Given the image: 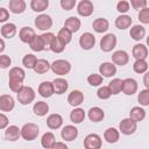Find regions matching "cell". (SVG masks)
I'll return each instance as SVG.
<instances>
[{
	"label": "cell",
	"instance_id": "obj_19",
	"mask_svg": "<svg viewBox=\"0 0 149 149\" xmlns=\"http://www.w3.org/2000/svg\"><path fill=\"white\" fill-rule=\"evenodd\" d=\"M63 125V118L58 113H52L47 118V126L50 129H58Z\"/></svg>",
	"mask_w": 149,
	"mask_h": 149
},
{
	"label": "cell",
	"instance_id": "obj_49",
	"mask_svg": "<svg viewBox=\"0 0 149 149\" xmlns=\"http://www.w3.org/2000/svg\"><path fill=\"white\" fill-rule=\"evenodd\" d=\"M147 5H148L147 0H130V2H129V6H132L134 9H137V10L146 8Z\"/></svg>",
	"mask_w": 149,
	"mask_h": 149
},
{
	"label": "cell",
	"instance_id": "obj_7",
	"mask_svg": "<svg viewBox=\"0 0 149 149\" xmlns=\"http://www.w3.org/2000/svg\"><path fill=\"white\" fill-rule=\"evenodd\" d=\"M136 129H137V123L129 118L122 119L119 125V132H121L123 135H132L135 133Z\"/></svg>",
	"mask_w": 149,
	"mask_h": 149
},
{
	"label": "cell",
	"instance_id": "obj_36",
	"mask_svg": "<svg viewBox=\"0 0 149 149\" xmlns=\"http://www.w3.org/2000/svg\"><path fill=\"white\" fill-rule=\"evenodd\" d=\"M122 81H123V79L114 78V79H112V80L108 83L107 87H108L111 94H119V93L122 91Z\"/></svg>",
	"mask_w": 149,
	"mask_h": 149
},
{
	"label": "cell",
	"instance_id": "obj_42",
	"mask_svg": "<svg viewBox=\"0 0 149 149\" xmlns=\"http://www.w3.org/2000/svg\"><path fill=\"white\" fill-rule=\"evenodd\" d=\"M57 37L66 45V44H69V43L71 42V40H72V33H70L68 29H65V28L63 27L62 29H59V31H58V34H57Z\"/></svg>",
	"mask_w": 149,
	"mask_h": 149
},
{
	"label": "cell",
	"instance_id": "obj_51",
	"mask_svg": "<svg viewBox=\"0 0 149 149\" xmlns=\"http://www.w3.org/2000/svg\"><path fill=\"white\" fill-rule=\"evenodd\" d=\"M12 64V59L8 55H0V68L1 69H7Z\"/></svg>",
	"mask_w": 149,
	"mask_h": 149
},
{
	"label": "cell",
	"instance_id": "obj_11",
	"mask_svg": "<svg viewBox=\"0 0 149 149\" xmlns=\"http://www.w3.org/2000/svg\"><path fill=\"white\" fill-rule=\"evenodd\" d=\"M122 92L126 95H133L137 92V81L134 78H126L122 81Z\"/></svg>",
	"mask_w": 149,
	"mask_h": 149
},
{
	"label": "cell",
	"instance_id": "obj_56",
	"mask_svg": "<svg viewBox=\"0 0 149 149\" xmlns=\"http://www.w3.org/2000/svg\"><path fill=\"white\" fill-rule=\"evenodd\" d=\"M148 77H149V73H148V72H146V73H144V78H143V83H144V86H146V88H148V87H149Z\"/></svg>",
	"mask_w": 149,
	"mask_h": 149
},
{
	"label": "cell",
	"instance_id": "obj_41",
	"mask_svg": "<svg viewBox=\"0 0 149 149\" xmlns=\"http://www.w3.org/2000/svg\"><path fill=\"white\" fill-rule=\"evenodd\" d=\"M36 62H37V58H36V56L33 55V54H27V55H24L23 58H22V64H23V66L27 68V69H34Z\"/></svg>",
	"mask_w": 149,
	"mask_h": 149
},
{
	"label": "cell",
	"instance_id": "obj_40",
	"mask_svg": "<svg viewBox=\"0 0 149 149\" xmlns=\"http://www.w3.org/2000/svg\"><path fill=\"white\" fill-rule=\"evenodd\" d=\"M64 49H65V44L57 36H55V38L52 40V42L50 44V50L56 52V54H61L64 51Z\"/></svg>",
	"mask_w": 149,
	"mask_h": 149
},
{
	"label": "cell",
	"instance_id": "obj_31",
	"mask_svg": "<svg viewBox=\"0 0 149 149\" xmlns=\"http://www.w3.org/2000/svg\"><path fill=\"white\" fill-rule=\"evenodd\" d=\"M9 10L14 14H22L26 10V2L23 0H10Z\"/></svg>",
	"mask_w": 149,
	"mask_h": 149
},
{
	"label": "cell",
	"instance_id": "obj_55",
	"mask_svg": "<svg viewBox=\"0 0 149 149\" xmlns=\"http://www.w3.org/2000/svg\"><path fill=\"white\" fill-rule=\"evenodd\" d=\"M51 149H69V148L64 142H55Z\"/></svg>",
	"mask_w": 149,
	"mask_h": 149
},
{
	"label": "cell",
	"instance_id": "obj_33",
	"mask_svg": "<svg viewBox=\"0 0 149 149\" xmlns=\"http://www.w3.org/2000/svg\"><path fill=\"white\" fill-rule=\"evenodd\" d=\"M37 74H43V73H47L49 70H50V63L47 61V59H37L34 69H33Z\"/></svg>",
	"mask_w": 149,
	"mask_h": 149
},
{
	"label": "cell",
	"instance_id": "obj_26",
	"mask_svg": "<svg viewBox=\"0 0 149 149\" xmlns=\"http://www.w3.org/2000/svg\"><path fill=\"white\" fill-rule=\"evenodd\" d=\"M38 93L43 98H50L54 94V87L51 81H42L38 86Z\"/></svg>",
	"mask_w": 149,
	"mask_h": 149
},
{
	"label": "cell",
	"instance_id": "obj_15",
	"mask_svg": "<svg viewBox=\"0 0 149 149\" xmlns=\"http://www.w3.org/2000/svg\"><path fill=\"white\" fill-rule=\"evenodd\" d=\"M51 83H52V87H54V93H56V94H63L69 88V84H68L66 79H64L62 77L55 78Z\"/></svg>",
	"mask_w": 149,
	"mask_h": 149
},
{
	"label": "cell",
	"instance_id": "obj_28",
	"mask_svg": "<svg viewBox=\"0 0 149 149\" xmlns=\"http://www.w3.org/2000/svg\"><path fill=\"white\" fill-rule=\"evenodd\" d=\"M119 137H120V132L116 128H114V127L107 128L105 130V133H104V139L108 143H115V142H118Z\"/></svg>",
	"mask_w": 149,
	"mask_h": 149
},
{
	"label": "cell",
	"instance_id": "obj_5",
	"mask_svg": "<svg viewBox=\"0 0 149 149\" xmlns=\"http://www.w3.org/2000/svg\"><path fill=\"white\" fill-rule=\"evenodd\" d=\"M34 24H35V27L37 29H40L42 31H48L52 27V19L48 14H40L35 19Z\"/></svg>",
	"mask_w": 149,
	"mask_h": 149
},
{
	"label": "cell",
	"instance_id": "obj_18",
	"mask_svg": "<svg viewBox=\"0 0 149 149\" xmlns=\"http://www.w3.org/2000/svg\"><path fill=\"white\" fill-rule=\"evenodd\" d=\"M87 116L92 122H100L105 118V112H104L102 108H100L98 106H94V107H91L88 109Z\"/></svg>",
	"mask_w": 149,
	"mask_h": 149
},
{
	"label": "cell",
	"instance_id": "obj_53",
	"mask_svg": "<svg viewBox=\"0 0 149 149\" xmlns=\"http://www.w3.org/2000/svg\"><path fill=\"white\" fill-rule=\"evenodd\" d=\"M8 125H9L8 118L3 113H0V129H6Z\"/></svg>",
	"mask_w": 149,
	"mask_h": 149
},
{
	"label": "cell",
	"instance_id": "obj_48",
	"mask_svg": "<svg viewBox=\"0 0 149 149\" xmlns=\"http://www.w3.org/2000/svg\"><path fill=\"white\" fill-rule=\"evenodd\" d=\"M139 20H140V22H142L143 24H148V23H149V8H148V7L141 9V10L139 12Z\"/></svg>",
	"mask_w": 149,
	"mask_h": 149
},
{
	"label": "cell",
	"instance_id": "obj_45",
	"mask_svg": "<svg viewBox=\"0 0 149 149\" xmlns=\"http://www.w3.org/2000/svg\"><path fill=\"white\" fill-rule=\"evenodd\" d=\"M41 36H42V40H43V43H44V49L50 50V44H51V42H52V40L55 38L56 35L50 33V31H45Z\"/></svg>",
	"mask_w": 149,
	"mask_h": 149
},
{
	"label": "cell",
	"instance_id": "obj_2",
	"mask_svg": "<svg viewBox=\"0 0 149 149\" xmlns=\"http://www.w3.org/2000/svg\"><path fill=\"white\" fill-rule=\"evenodd\" d=\"M50 69L55 74L64 76L71 71V63L66 59H56L50 64Z\"/></svg>",
	"mask_w": 149,
	"mask_h": 149
},
{
	"label": "cell",
	"instance_id": "obj_24",
	"mask_svg": "<svg viewBox=\"0 0 149 149\" xmlns=\"http://www.w3.org/2000/svg\"><path fill=\"white\" fill-rule=\"evenodd\" d=\"M92 27H93V30H94L95 33L101 34V33L107 31V29H108V27H109V23H108V21H107L106 19H104V17H98V19H95V20L93 21Z\"/></svg>",
	"mask_w": 149,
	"mask_h": 149
},
{
	"label": "cell",
	"instance_id": "obj_14",
	"mask_svg": "<svg viewBox=\"0 0 149 149\" xmlns=\"http://www.w3.org/2000/svg\"><path fill=\"white\" fill-rule=\"evenodd\" d=\"M116 73V66L112 62H104L99 66V74L104 77H113Z\"/></svg>",
	"mask_w": 149,
	"mask_h": 149
},
{
	"label": "cell",
	"instance_id": "obj_16",
	"mask_svg": "<svg viewBox=\"0 0 149 149\" xmlns=\"http://www.w3.org/2000/svg\"><path fill=\"white\" fill-rule=\"evenodd\" d=\"M80 26H81V22H80V20L77 16H70L64 22V28L68 29L72 34L77 33L80 29Z\"/></svg>",
	"mask_w": 149,
	"mask_h": 149
},
{
	"label": "cell",
	"instance_id": "obj_9",
	"mask_svg": "<svg viewBox=\"0 0 149 149\" xmlns=\"http://www.w3.org/2000/svg\"><path fill=\"white\" fill-rule=\"evenodd\" d=\"M93 3L90 1V0H81L78 5H77V12L80 16H84V17H87L90 16L92 13H93Z\"/></svg>",
	"mask_w": 149,
	"mask_h": 149
},
{
	"label": "cell",
	"instance_id": "obj_4",
	"mask_svg": "<svg viewBox=\"0 0 149 149\" xmlns=\"http://www.w3.org/2000/svg\"><path fill=\"white\" fill-rule=\"evenodd\" d=\"M116 42H118V40L114 34H112V33L106 34L100 40V49L104 52H109L116 47Z\"/></svg>",
	"mask_w": 149,
	"mask_h": 149
},
{
	"label": "cell",
	"instance_id": "obj_22",
	"mask_svg": "<svg viewBox=\"0 0 149 149\" xmlns=\"http://www.w3.org/2000/svg\"><path fill=\"white\" fill-rule=\"evenodd\" d=\"M35 35L36 34H35L34 29L30 28V27H22L19 31V37H20L21 42L28 43V44L31 42V40L35 37Z\"/></svg>",
	"mask_w": 149,
	"mask_h": 149
},
{
	"label": "cell",
	"instance_id": "obj_25",
	"mask_svg": "<svg viewBox=\"0 0 149 149\" xmlns=\"http://www.w3.org/2000/svg\"><path fill=\"white\" fill-rule=\"evenodd\" d=\"M129 35L133 40L135 41H141L144 36H146V28L141 24H135L130 28L129 30Z\"/></svg>",
	"mask_w": 149,
	"mask_h": 149
},
{
	"label": "cell",
	"instance_id": "obj_32",
	"mask_svg": "<svg viewBox=\"0 0 149 149\" xmlns=\"http://www.w3.org/2000/svg\"><path fill=\"white\" fill-rule=\"evenodd\" d=\"M56 142V137L55 135L51 133V132H47L42 135V139H41V146L45 149H51L52 146L55 144Z\"/></svg>",
	"mask_w": 149,
	"mask_h": 149
},
{
	"label": "cell",
	"instance_id": "obj_50",
	"mask_svg": "<svg viewBox=\"0 0 149 149\" xmlns=\"http://www.w3.org/2000/svg\"><path fill=\"white\" fill-rule=\"evenodd\" d=\"M116 10L119 13L122 14H126L128 10H129V1H126V0H121L116 3Z\"/></svg>",
	"mask_w": 149,
	"mask_h": 149
},
{
	"label": "cell",
	"instance_id": "obj_34",
	"mask_svg": "<svg viewBox=\"0 0 149 149\" xmlns=\"http://www.w3.org/2000/svg\"><path fill=\"white\" fill-rule=\"evenodd\" d=\"M8 78L9 79H14V80H20V81H23L24 78H26V72L22 68H19V66H14L9 70V73H8Z\"/></svg>",
	"mask_w": 149,
	"mask_h": 149
},
{
	"label": "cell",
	"instance_id": "obj_38",
	"mask_svg": "<svg viewBox=\"0 0 149 149\" xmlns=\"http://www.w3.org/2000/svg\"><path fill=\"white\" fill-rule=\"evenodd\" d=\"M49 6V1L48 0H31L30 1V7L34 12L41 13L43 10H45Z\"/></svg>",
	"mask_w": 149,
	"mask_h": 149
},
{
	"label": "cell",
	"instance_id": "obj_46",
	"mask_svg": "<svg viewBox=\"0 0 149 149\" xmlns=\"http://www.w3.org/2000/svg\"><path fill=\"white\" fill-rule=\"evenodd\" d=\"M8 86L10 88V91L19 93L21 91V88L23 87V81L20 80H14V79H8Z\"/></svg>",
	"mask_w": 149,
	"mask_h": 149
},
{
	"label": "cell",
	"instance_id": "obj_37",
	"mask_svg": "<svg viewBox=\"0 0 149 149\" xmlns=\"http://www.w3.org/2000/svg\"><path fill=\"white\" fill-rule=\"evenodd\" d=\"M29 48H30L33 51H36V52H40V51L45 50V49H44V43H43L42 36H41V35H35V37H34V38L31 40V42L29 43Z\"/></svg>",
	"mask_w": 149,
	"mask_h": 149
},
{
	"label": "cell",
	"instance_id": "obj_27",
	"mask_svg": "<svg viewBox=\"0 0 149 149\" xmlns=\"http://www.w3.org/2000/svg\"><path fill=\"white\" fill-rule=\"evenodd\" d=\"M86 114H85V111L83 108H79V107H76L74 109L71 111L70 113V120L71 122H73L74 125H78V123H81L85 119Z\"/></svg>",
	"mask_w": 149,
	"mask_h": 149
},
{
	"label": "cell",
	"instance_id": "obj_13",
	"mask_svg": "<svg viewBox=\"0 0 149 149\" xmlns=\"http://www.w3.org/2000/svg\"><path fill=\"white\" fill-rule=\"evenodd\" d=\"M61 136L65 141H73L78 136V129L72 125L64 126L61 130Z\"/></svg>",
	"mask_w": 149,
	"mask_h": 149
},
{
	"label": "cell",
	"instance_id": "obj_35",
	"mask_svg": "<svg viewBox=\"0 0 149 149\" xmlns=\"http://www.w3.org/2000/svg\"><path fill=\"white\" fill-rule=\"evenodd\" d=\"M33 112L37 116H44L49 112V105L44 101H37L33 106Z\"/></svg>",
	"mask_w": 149,
	"mask_h": 149
},
{
	"label": "cell",
	"instance_id": "obj_23",
	"mask_svg": "<svg viewBox=\"0 0 149 149\" xmlns=\"http://www.w3.org/2000/svg\"><path fill=\"white\" fill-rule=\"evenodd\" d=\"M133 23V20L129 15L127 14H122V15H119L116 19H115V27L120 30H123V29H127L132 26Z\"/></svg>",
	"mask_w": 149,
	"mask_h": 149
},
{
	"label": "cell",
	"instance_id": "obj_47",
	"mask_svg": "<svg viewBox=\"0 0 149 149\" xmlns=\"http://www.w3.org/2000/svg\"><path fill=\"white\" fill-rule=\"evenodd\" d=\"M97 95H98L99 99L106 100V99H108L112 94H111V92H109V90H108L107 86H100V87L98 88V91H97Z\"/></svg>",
	"mask_w": 149,
	"mask_h": 149
},
{
	"label": "cell",
	"instance_id": "obj_10",
	"mask_svg": "<svg viewBox=\"0 0 149 149\" xmlns=\"http://www.w3.org/2000/svg\"><path fill=\"white\" fill-rule=\"evenodd\" d=\"M15 107L14 98L10 94L0 95V111L1 112H10Z\"/></svg>",
	"mask_w": 149,
	"mask_h": 149
},
{
	"label": "cell",
	"instance_id": "obj_3",
	"mask_svg": "<svg viewBox=\"0 0 149 149\" xmlns=\"http://www.w3.org/2000/svg\"><path fill=\"white\" fill-rule=\"evenodd\" d=\"M17 94V100L21 105H29L35 99V91L30 86H23Z\"/></svg>",
	"mask_w": 149,
	"mask_h": 149
},
{
	"label": "cell",
	"instance_id": "obj_39",
	"mask_svg": "<svg viewBox=\"0 0 149 149\" xmlns=\"http://www.w3.org/2000/svg\"><path fill=\"white\" fill-rule=\"evenodd\" d=\"M133 70L136 73H146L148 71V63L146 59H137L133 64Z\"/></svg>",
	"mask_w": 149,
	"mask_h": 149
},
{
	"label": "cell",
	"instance_id": "obj_29",
	"mask_svg": "<svg viewBox=\"0 0 149 149\" xmlns=\"http://www.w3.org/2000/svg\"><path fill=\"white\" fill-rule=\"evenodd\" d=\"M16 31H17L16 26L10 22H7L1 27V35L5 38H13L15 36Z\"/></svg>",
	"mask_w": 149,
	"mask_h": 149
},
{
	"label": "cell",
	"instance_id": "obj_54",
	"mask_svg": "<svg viewBox=\"0 0 149 149\" xmlns=\"http://www.w3.org/2000/svg\"><path fill=\"white\" fill-rule=\"evenodd\" d=\"M9 17V13L6 8L0 7V22H6Z\"/></svg>",
	"mask_w": 149,
	"mask_h": 149
},
{
	"label": "cell",
	"instance_id": "obj_12",
	"mask_svg": "<svg viewBox=\"0 0 149 149\" xmlns=\"http://www.w3.org/2000/svg\"><path fill=\"white\" fill-rule=\"evenodd\" d=\"M129 62V56L125 50H118L112 55V63L116 66H123Z\"/></svg>",
	"mask_w": 149,
	"mask_h": 149
},
{
	"label": "cell",
	"instance_id": "obj_52",
	"mask_svg": "<svg viewBox=\"0 0 149 149\" xmlns=\"http://www.w3.org/2000/svg\"><path fill=\"white\" fill-rule=\"evenodd\" d=\"M61 7L65 10H71L76 6V0H61Z\"/></svg>",
	"mask_w": 149,
	"mask_h": 149
},
{
	"label": "cell",
	"instance_id": "obj_8",
	"mask_svg": "<svg viewBox=\"0 0 149 149\" xmlns=\"http://www.w3.org/2000/svg\"><path fill=\"white\" fill-rule=\"evenodd\" d=\"M95 44V37L91 33H84L79 37V45L84 50H91Z\"/></svg>",
	"mask_w": 149,
	"mask_h": 149
},
{
	"label": "cell",
	"instance_id": "obj_30",
	"mask_svg": "<svg viewBox=\"0 0 149 149\" xmlns=\"http://www.w3.org/2000/svg\"><path fill=\"white\" fill-rule=\"evenodd\" d=\"M144 118H146V111L142 107H140V106L133 107L130 109V112H129V119H132L136 123L140 122V121H142Z\"/></svg>",
	"mask_w": 149,
	"mask_h": 149
},
{
	"label": "cell",
	"instance_id": "obj_44",
	"mask_svg": "<svg viewBox=\"0 0 149 149\" xmlns=\"http://www.w3.org/2000/svg\"><path fill=\"white\" fill-rule=\"evenodd\" d=\"M102 80H104V78L99 73H92L87 77V83L91 86H99L102 84Z\"/></svg>",
	"mask_w": 149,
	"mask_h": 149
},
{
	"label": "cell",
	"instance_id": "obj_17",
	"mask_svg": "<svg viewBox=\"0 0 149 149\" xmlns=\"http://www.w3.org/2000/svg\"><path fill=\"white\" fill-rule=\"evenodd\" d=\"M132 54H133V57L136 61L137 59H146L148 57V48L146 47V44L137 43V44H135L133 47Z\"/></svg>",
	"mask_w": 149,
	"mask_h": 149
},
{
	"label": "cell",
	"instance_id": "obj_1",
	"mask_svg": "<svg viewBox=\"0 0 149 149\" xmlns=\"http://www.w3.org/2000/svg\"><path fill=\"white\" fill-rule=\"evenodd\" d=\"M40 133V128L37 125L33 123V122H28L24 123L21 128V136L23 140L26 141H33L38 136Z\"/></svg>",
	"mask_w": 149,
	"mask_h": 149
},
{
	"label": "cell",
	"instance_id": "obj_57",
	"mask_svg": "<svg viewBox=\"0 0 149 149\" xmlns=\"http://www.w3.org/2000/svg\"><path fill=\"white\" fill-rule=\"evenodd\" d=\"M5 47H6V44H5V41H3V40L0 37V54H1V52L5 50Z\"/></svg>",
	"mask_w": 149,
	"mask_h": 149
},
{
	"label": "cell",
	"instance_id": "obj_43",
	"mask_svg": "<svg viewBox=\"0 0 149 149\" xmlns=\"http://www.w3.org/2000/svg\"><path fill=\"white\" fill-rule=\"evenodd\" d=\"M137 100L141 106H148L149 105V90L144 88V90L140 91V93L137 95Z\"/></svg>",
	"mask_w": 149,
	"mask_h": 149
},
{
	"label": "cell",
	"instance_id": "obj_6",
	"mask_svg": "<svg viewBox=\"0 0 149 149\" xmlns=\"http://www.w3.org/2000/svg\"><path fill=\"white\" fill-rule=\"evenodd\" d=\"M102 146V140L98 134H88L84 139V148L85 149H100Z\"/></svg>",
	"mask_w": 149,
	"mask_h": 149
},
{
	"label": "cell",
	"instance_id": "obj_21",
	"mask_svg": "<svg viewBox=\"0 0 149 149\" xmlns=\"http://www.w3.org/2000/svg\"><path fill=\"white\" fill-rule=\"evenodd\" d=\"M21 136V128H19L17 126L15 125H12V126H8L5 130V137L7 141H16L19 140V137Z\"/></svg>",
	"mask_w": 149,
	"mask_h": 149
},
{
	"label": "cell",
	"instance_id": "obj_20",
	"mask_svg": "<svg viewBox=\"0 0 149 149\" xmlns=\"http://www.w3.org/2000/svg\"><path fill=\"white\" fill-rule=\"evenodd\" d=\"M83 101H84V94L79 90H73L68 95V102L73 107H78L80 104H83Z\"/></svg>",
	"mask_w": 149,
	"mask_h": 149
}]
</instances>
